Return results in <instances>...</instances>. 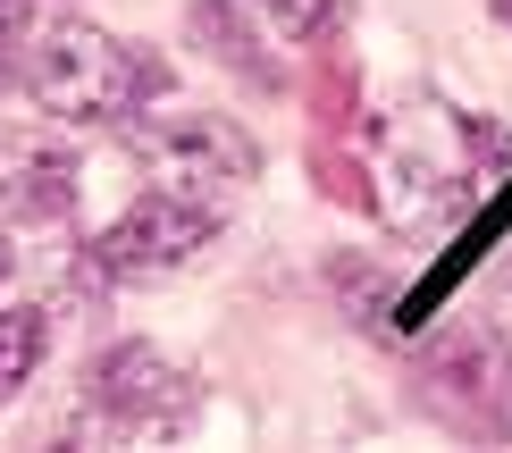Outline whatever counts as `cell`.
<instances>
[{"label":"cell","instance_id":"cell-1","mask_svg":"<svg viewBox=\"0 0 512 453\" xmlns=\"http://www.w3.org/2000/svg\"><path fill=\"white\" fill-rule=\"evenodd\" d=\"M0 76L34 101L42 118H68V126H110V118H135L143 101L168 93V59L135 51V42L84 26L68 9H26L17 34L0 42Z\"/></svg>","mask_w":512,"mask_h":453},{"label":"cell","instance_id":"cell-2","mask_svg":"<svg viewBox=\"0 0 512 453\" xmlns=\"http://www.w3.org/2000/svg\"><path fill=\"white\" fill-rule=\"evenodd\" d=\"M202 412V386L160 353V344H110L93 361V395H84V437H118V445H160L185 437V420Z\"/></svg>","mask_w":512,"mask_h":453},{"label":"cell","instance_id":"cell-3","mask_svg":"<svg viewBox=\"0 0 512 453\" xmlns=\"http://www.w3.org/2000/svg\"><path fill=\"white\" fill-rule=\"evenodd\" d=\"M420 403H429L454 437L512 445V344L487 336V328L429 344V361H420Z\"/></svg>","mask_w":512,"mask_h":453},{"label":"cell","instance_id":"cell-4","mask_svg":"<svg viewBox=\"0 0 512 453\" xmlns=\"http://www.w3.org/2000/svg\"><path fill=\"white\" fill-rule=\"evenodd\" d=\"M210 235H219V202L152 185L135 210H118V219L93 235V269L118 277V286L126 277H168V269L194 261V252H210Z\"/></svg>","mask_w":512,"mask_h":453},{"label":"cell","instance_id":"cell-5","mask_svg":"<svg viewBox=\"0 0 512 453\" xmlns=\"http://www.w3.org/2000/svg\"><path fill=\"white\" fill-rule=\"evenodd\" d=\"M135 160L152 168V185L194 193V202H219L227 185H244L252 168H261V160H252V143L236 135V126H227V118H202V110L135 126Z\"/></svg>","mask_w":512,"mask_h":453},{"label":"cell","instance_id":"cell-6","mask_svg":"<svg viewBox=\"0 0 512 453\" xmlns=\"http://www.w3.org/2000/svg\"><path fill=\"white\" fill-rule=\"evenodd\" d=\"M504 235H512V177H504L496 193H487V202L471 210V219H462V235H454V244H445L437 261L420 269L412 286H403V302H395L387 319H395V328H429V319L445 311V302H454V286H462V277H471V269L487 261V252L504 244Z\"/></svg>","mask_w":512,"mask_h":453},{"label":"cell","instance_id":"cell-7","mask_svg":"<svg viewBox=\"0 0 512 453\" xmlns=\"http://www.w3.org/2000/svg\"><path fill=\"white\" fill-rule=\"evenodd\" d=\"M185 34H194L202 59H219V68L236 76L244 93H286V68L261 51V34H252L244 17L227 9V0H194V9H185Z\"/></svg>","mask_w":512,"mask_h":453},{"label":"cell","instance_id":"cell-8","mask_svg":"<svg viewBox=\"0 0 512 453\" xmlns=\"http://www.w3.org/2000/svg\"><path fill=\"white\" fill-rule=\"evenodd\" d=\"M303 110L319 135H353L361 126V76H353V59H336V51H319L311 68H303Z\"/></svg>","mask_w":512,"mask_h":453},{"label":"cell","instance_id":"cell-9","mask_svg":"<svg viewBox=\"0 0 512 453\" xmlns=\"http://www.w3.org/2000/svg\"><path fill=\"white\" fill-rule=\"evenodd\" d=\"M303 168H311L319 202H336V210H370V202H378L370 168H361L353 151H345V135H311V143H303Z\"/></svg>","mask_w":512,"mask_h":453},{"label":"cell","instance_id":"cell-10","mask_svg":"<svg viewBox=\"0 0 512 453\" xmlns=\"http://www.w3.org/2000/svg\"><path fill=\"white\" fill-rule=\"evenodd\" d=\"M42 344H51L42 311H34V302H9V311H0V403L26 395V378L42 370Z\"/></svg>","mask_w":512,"mask_h":453},{"label":"cell","instance_id":"cell-11","mask_svg":"<svg viewBox=\"0 0 512 453\" xmlns=\"http://www.w3.org/2000/svg\"><path fill=\"white\" fill-rule=\"evenodd\" d=\"M261 17H269L286 42H328L336 17H345V0H261Z\"/></svg>","mask_w":512,"mask_h":453},{"label":"cell","instance_id":"cell-12","mask_svg":"<svg viewBox=\"0 0 512 453\" xmlns=\"http://www.w3.org/2000/svg\"><path fill=\"white\" fill-rule=\"evenodd\" d=\"M0 9H59V0H0Z\"/></svg>","mask_w":512,"mask_h":453},{"label":"cell","instance_id":"cell-13","mask_svg":"<svg viewBox=\"0 0 512 453\" xmlns=\"http://www.w3.org/2000/svg\"><path fill=\"white\" fill-rule=\"evenodd\" d=\"M9 269H17V252H9V235H0V277H9Z\"/></svg>","mask_w":512,"mask_h":453},{"label":"cell","instance_id":"cell-14","mask_svg":"<svg viewBox=\"0 0 512 453\" xmlns=\"http://www.w3.org/2000/svg\"><path fill=\"white\" fill-rule=\"evenodd\" d=\"M496 17H504V26H512V0H496Z\"/></svg>","mask_w":512,"mask_h":453}]
</instances>
